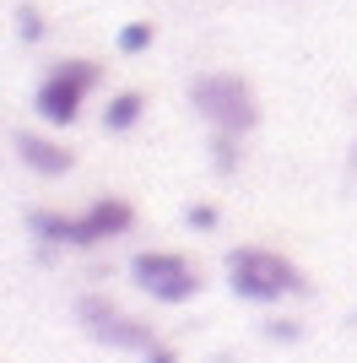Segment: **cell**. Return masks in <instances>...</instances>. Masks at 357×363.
I'll return each mask as SVG.
<instances>
[{
    "mask_svg": "<svg viewBox=\"0 0 357 363\" xmlns=\"http://www.w3.org/2000/svg\"><path fill=\"white\" fill-rule=\"evenodd\" d=\"M98 60H60L55 71L38 82V92H33V108L44 114L49 125H76V114H81V98H87L92 87H98Z\"/></svg>",
    "mask_w": 357,
    "mask_h": 363,
    "instance_id": "cell-4",
    "label": "cell"
},
{
    "mask_svg": "<svg viewBox=\"0 0 357 363\" xmlns=\"http://www.w3.org/2000/svg\"><path fill=\"white\" fill-rule=\"evenodd\" d=\"M76 320L87 325L92 342H103V347L114 352H147L157 347V336H152L147 320H130V315H119L108 298H98V293H87V298H76Z\"/></svg>",
    "mask_w": 357,
    "mask_h": 363,
    "instance_id": "cell-5",
    "label": "cell"
},
{
    "mask_svg": "<svg viewBox=\"0 0 357 363\" xmlns=\"http://www.w3.org/2000/svg\"><path fill=\"white\" fill-rule=\"evenodd\" d=\"M346 163H352V168H357V147H352V157H346Z\"/></svg>",
    "mask_w": 357,
    "mask_h": 363,
    "instance_id": "cell-16",
    "label": "cell"
},
{
    "mask_svg": "<svg viewBox=\"0 0 357 363\" xmlns=\"http://www.w3.org/2000/svg\"><path fill=\"white\" fill-rule=\"evenodd\" d=\"M195 293H200V282H195V272H184V277H174V282H163V288H152V298L157 303H190Z\"/></svg>",
    "mask_w": 357,
    "mask_h": 363,
    "instance_id": "cell-11",
    "label": "cell"
},
{
    "mask_svg": "<svg viewBox=\"0 0 357 363\" xmlns=\"http://www.w3.org/2000/svg\"><path fill=\"white\" fill-rule=\"evenodd\" d=\"M211 168H217L222 179L238 168V136L233 130H217V136H211Z\"/></svg>",
    "mask_w": 357,
    "mask_h": 363,
    "instance_id": "cell-10",
    "label": "cell"
},
{
    "mask_svg": "<svg viewBox=\"0 0 357 363\" xmlns=\"http://www.w3.org/2000/svg\"><path fill=\"white\" fill-rule=\"evenodd\" d=\"M152 38H157V28H152V22H125L114 44H119V55H147Z\"/></svg>",
    "mask_w": 357,
    "mask_h": 363,
    "instance_id": "cell-9",
    "label": "cell"
},
{
    "mask_svg": "<svg viewBox=\"0 0 357 363\" xmlns=\"http://www.w3.org/2000/svg\"><path fill=\"white\" fill-rule=\"evenodd\" d=\"M222 272H227V288H233L238 298H249V303H276L282 293H309V282H303V272H298L293 260L271 255L260 244L227 250Z\"/></svg>",
    "mask_w": 357,
    "mask_h": 363,
    "instance_id": "cell-2",
    "label": "cell"
},
{
    "mask_svg": "<svg viewBox=\"0 0 357 363\" xmlns=\"http://www.w3.org/2000/svg\"><path fill=\"white\" fill-rule=\"evenodd\" d=\"M11 152L22 157V168H33V174H44V179H60V174H71L76 157L65 147H55V141L33 136V130H11Z\"/></svg>",
    "mask_w": 357,
    "mask_h": 363,
    "instance_id": "cell-6",
    "label": "cell"
},
{
    "mask_svg": "<svg viewBox=\"0 0 357 363\" xmlns=\"http://www.w3.org/2000/svg\"><path fill=\"white\" fill-rule=\"evenodd\" d=\"M190 108H195L206 125H217V130H233V136L254 130V120H260L249 82H244V76H233V71L195 76V82H190Z\"/></svg>",
    "mask_w": 357,
    "mask_h": 363,
    "instance_id": "cell-3",
    "label": "cell"
},
{
    "mask_svg": "<svg viewBox=\"0 0 357 363\" xmlns=\"http://www.w3.org/2000/svg\"><path fill=\"white\" fill-rule=\"evenodd\" d=\"M130 223H135V212H130V201H119V196H98L87 212H28V233H33V239L76 244V250L103 244V239H119Z\"/></svg>",
    "mask_w": 357,
    "mask_h": 363,
    "instance_id": "cell-1",
    "label": "cell"
},
{
    "mask_svg": "<svg viewBox=\"0 0 357 363\" xmlns=\"http://www.w3.org/2000/svg\"><path fill=\"white\" fill-rule=\"evenodd\" d=\"M266 336L271 342H298L303 331H298V320H266Z\"/></svg>",
    "mask_w": 357,
    "mask_h": 363,
    "instance_id": "cell-14",
    "label": "cell"
},
{
    "mask_svg": "<svg viewBox=\"0 0 357 363\" xmlns=\"http://www.w3.org/2000/svg\"><path fill=\"white\" fill-rule=\"evenodd\" d=\"M141 114H147V98H141V92H114L108 108H103V130L108 136H125V130L141 125Z\"/></svg>",
    "mask_w": 357,
    "mask_h": 363,
    "instance_id": "cell-8",
    "label": "cell"
},
{
    "mask_svg": "<svg viewBox=\"0 0 357 363\" xmlns=\"http://www.w3.org/2000/svg\"><path fill=\"white\" fill-rule=\"evenodd\" d=\"M147 363H178V358H174V347H163V342H157V347H147Z\"/></svg>",
    "mask_w": 357,
    "mask_h": 363,
    "instance_id": "cell-15",
    "label": "cell"
},
{
    "mask_svg": "<svg viewBox=\"0 0 357 363\" xmlns=\"http://www.w3.org/2000/svg\"><path fill=\"white\" fill-rule=\"evenodd\" d=\"M184 223L200 228V233H211V228H217V206H211V201H200V206H190V212H184Z\"/></svg>",
    "mask_w": 357,
    "mask_h": 363,
    "instance_id": "cell-13",
    "label": "cell"
},
{
    "mask_svg": "<svg viewBox=\"0 0 357 363\" xmlns=\"http://www.w3.org/2000/svg\"><path fill=\"white\" fill-rule=\"evenodd\" d=\"M190 272V260L174 255V250H141V255H130V277H135V288H163V282H174V277Z\"/></svg>",
    "mask_w": 357,
    "mask_h": 363,
    "instance_id": "cell-7",
    "label": "cell"
},
{
    "mask_svg": "<svg viewBox=\"0 0 357 363\" xmlns=\"http://www.w3.org/2000/svg\"><path fill=\"white\" fill-rule=\"evenodd\" d=\"M16 38H22V44H38V38H44V22H38L33 6H16Z\"/></svg>",
    "mask_w": 357,
    "mask_h": 363,
    "instance_id": "cell-12",
    "label": "cell"
}]
</instances>
